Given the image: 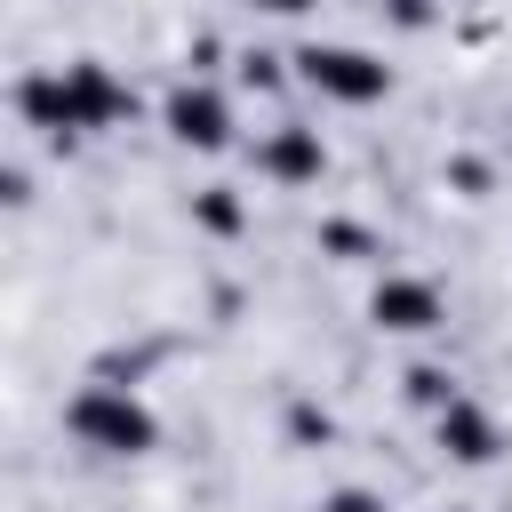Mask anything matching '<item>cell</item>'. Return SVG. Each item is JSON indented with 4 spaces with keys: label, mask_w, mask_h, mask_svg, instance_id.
I'll use <instances>...</instances> for the list:
<instances>
[{
    "label": "cell",
    "mask_w": 512,
    "mask_h": 512,
    "mask_svg": "<svg viewBox=\"0 0 512 512\" xmlns=\"http://www.w3.org/2000/svg\"><path fill=\"white\" fill-rule=\"evenodd\" d=\"M112 112H128V88H120L104 64H64V80H56V120H64V128H104Z\"/></svg>",
    "instance_id": "3"
},
{
    "label": "cell",
    "mask_w": 512,
    "mask_h": 512,
    "mask_svg": "<svg viewBox=\"0 0 512 512\" xmlns=\"http://www.w3.org/2000/svg\"><path fill=\"white\" fill-rule=\"evenodd\" d=\"M72 432H80L88 448H104V456H144V448L160 440L152 408H144V400H128L120 384H96V392H80V400H72Z\"/></svg>",
    "instance_id": "1"
},
{
    "label": "cell",
    "mask_w": 512,
    "mask_h": 512,
    "mask_svg": "<svg viewBox=\"0 0 512 512\" xmlns=\"http://www.w3.org/2000/svg\"><path fill=\"white\" fill-rule=\"evenodd\" d=\"M368 312H376V328H392V336H424V328H440V288L392 272V280H376Z\"/></svg>",
    "instance_id": "4"
},
{
    "label": "cell",
    "mask_w": 512,
    "mask_h": 512,
    "mask_svg": "<svg viewBox=\"0 0 512 512\" xmlns=\"http://www.w3.org/2000/svg\"><path fill=\"white\" fill-rule=\"evenodd\" d=\"M392 16L400 24H424V0H392Z\"/></svg>",
    "instance_id": "9"
},
{
    "label": "cell",
    "mask_w": 512,
    "mask_h": 512,
    "mask_svg": "<svg viewBox=\"0 0 512 512\" xmlns=\"http://www.w3.org/2000/svg\"><path fill=\"white\" fill-rule=\"evenodd\" d=\"M256 8H272V16H304L312 0H256Z\"/></svg>",
    "instance_id": "10"
},
{
    "label": "cell",
    "mask_w": 512,
    "mask_h": 512,
    "mask_svg": "<svg viewBox=\"0 0 512 512\" xmlns=\"http://www.w3.org/2000/svg\"><path fill=\"white\" fill-rule=\"evenodd\" d=\"M168 128L184 136V144H232V112H224V96L216 88H176V104H168Z\"/></svg>",
    "instance_id": "5"
},
{
    "label": "cell",
    "mask_w": 512,
    "mask_h": 512,
    "mask_svg": "<svg viewBox=\"0 0 512 512\" xmlns=\"http://www.w3.org/2000/svg\"><path fill=\"white\" fill-rule=\"evenodd\" d=\"M328 512H376V504H368L360 488H344V496H328Z\"/></svg>",
    "instance_id": "8"
},
{
    "label": "cell",
    "mask_w": 512,
    "mask_h": 512,
    "mask_svg": "<svg viewBox=\"0 0 512 512\" xmlns=\"http://www.w3.org/2000/svg\"><path fill=\"white\" fill-rule=\"evenodd\" d=\"M440 440H448L464 464H488V456H496V432H488V416H472L464 400H448V416H440Z\"/></svg>",
    "instance_id": "7"
},
{
    "label": "cell",
    "mask_w": 512,
    "mask_h": 512,
    "mask_svg": "<svg viewBox=\"0 0 512 512\" xmlns=\"http://www.w3.org/2000/svg\"><path fill=\"white\" fill-rule=\"evenodd\" d=\"M320 160H328V152H320V128H296V120H288V128L264 144V168H272V176H288V184L320 176Z\"/></svg>",
    "instance_id": "6"
},
{
    "label": "cell",
    "mask_w": 512,
    "mask_h": 512,
    "mask_svg": "<svg viewBox=\"0 0 512 512\" xmlns=\"http://www.w3.org/2000/svg\"><path fill=\"white\" fill-rule=\"evenodd\" d=\"M296 64H304V80H312L328 104H376V96L392 88V72H384L368 48H304Z\"/></svg>",
    "instance_id": "2"
}]
</instances>
